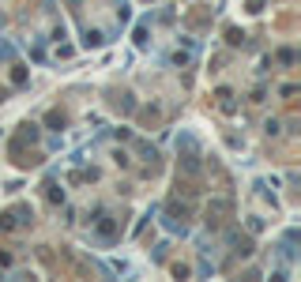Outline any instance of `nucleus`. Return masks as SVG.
Wrapping results in <instances>:
<instances>
[{
    "label": "nucleus",
    "instance_id": "20e7f679",
    "mask_svg": "<svg viewBox=\"0 0 301 282\" xmlns=\"http://www.w3.org/2000/svg\"><path fill=\"white\" fill-rule=\"evenodd\" d=\"M102 42H106V38H102V30H87V34H83V45H87V49H98Z\"/></svg>",
    "mask_w": 301,
    "mask_h": 282
},
{
    "label": "nucleus",
    "instance_id": "39448f33",
    "mask_svg": "<svg viewBox=\"0 0 301 282\" xmlns=\"http://www.w3.org/2000/svg\"><path fill=\"white\" fill-rule=\"evenodd\" d=\"M8 264H12V256H8V252H0V267H8Z\"/></svg>",
    "mask_w": 301,
    "mask_h": 282
},
{
    "label": "nucleus",
    "instance_id": "7ed1b4c3",
    "mask_svg": "<svg viewBox=\"0 0 301 282\" xmlns=\"http://www.w3.org/2000/svg\"><path fill=\"white\" fill-rule=\"evenodd\" d=\"M45 199H49V203H60V199H64V188H60L57 181H49L45 184Z\"/></svg>",
    "mask_w": 301,
    "mask_h": 282
},
{
    "label": "nucleus",
    "instance_id": "f257e3e1",
    "mask_svg": "<svg viewBox=\"0 0 301 282\" xmlns=\"http://www.w3.org/2000/svg\"><path fill=\"white\" fill-rule=\"evenodd\" d=\"M30 222H34L30 207H12V211L0 214V226H4V229H19V226H30Z\"/></svg>",
    "mask_w": 301,
    "mask_h": 282
},
{
    "label": "nucleus",
    "instance_id": "f03ea898",
    "mask_svg": "<svg viewBox=\"0 0 301 282\" xmlns=\"http://www.w3.org/2000/svg\"><path fill=\"white\" fill-rule=\"evenodd\" d=\"M94 233H98V241H113L117 237V222L113 218H98V229H94Z\"/></svg>",
    "mask_w": 301,
    "mask_h": 282
}]
</instances>
